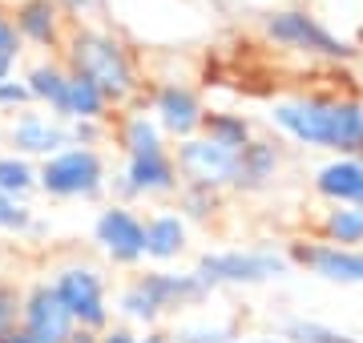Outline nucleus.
<instances>
[{
    "label": "nucleus",
    "instance_id": "nucleus-1",
    "mask_svg": "<svg viewBox=\"0 0 363 343\" xmlns=\"http://www.w3.org/2000/svg\"><path fill=\"white\" fill-rule=\"evenodd\" d=\"M271 121L298 145L363 158V101L355 97H291L274 101Z\"/></svg>",
    "mask_w": 363,
    "mask_h": 343
},
{
    "label": "nucleus",
    "instance_id": "nucleus-2",
    "mask_svg": "<svg viewBox=\"0 0 363 343\" xmlns=\"http://www.w3.org/2000/svg\"><path fill=\"white\" fill-rule=\"evenodd\" d=\"M61 61H65L69 73L93 81L113 109H130L133 101L142 97V69H138V57H133L130 45L117 37V33H109V28L73 25L69 37H65V49H61Z\"/></svg>",
    "mask_w": 363,
    "mask_h": 343
},
{
    "label": "nucleus",
    "instance_id": "nucleus-3",
    "mask_svg": "<svg viewBox=\"0 0 363 343\" xmlns=\"http://www.w3.org/2000/svg\"><path fill=\"white\" fill-rule=\"evenodd\" d=\"M109 186V162L101 150L65 145L61 154L37 162V190L57 202H93Z\"/></svg>",
    "mask_w": 363,
    "mask_h": 343
},
{
    "label": "nucleus",
    "instance_id": "nucleus-4",
    "mask_svg": "<svg viewBox=\"0 0 363 343\" xmlns=\"http://www.w3.org/2000/svg\"><path fill=\"white\" fill-rule=\"evenodd\" d=\"M262 33H267V40L283 45L291 53L323 57V61H351L355 57V45L343 40L339 33H331L307 9H274V13L262 16Z\"/></svg>",
    "mask_w": 363,
    "mask_h": 343
},
{
    "label": "nucleus",
    "instance_id": "nucleus-5",
    "mask_svg": "<svg viewBox=\"0 0 363 343\" xmlns=\"http://www.w3.org/2000/svg\"><path fill=\"white\" fill-rule=\"evenodd\" d=\"M57 299L65 303L73 323L85 331H105L113 323V307H109V283L93 263H65L49 275Z\"/></svg>",
    "mask_w": 363,
    "mask_h": 343
},
{
    "label": "nucleus",
    "instance_id": "nucleus-6",
    "mask_svg": "<svg viewBox=\"0 0 363 343\" xmlns=\"http://www.w3.org/2000/svg\"><path fill=\"white\" fill-rule=\"evenodd\" d=\"M238 154L242 150H230V145L210 142L206 133H194L178 142L174 150V166H178L182 186H202V190H234V178H238Z\"/></svg>",
    "mask_w": 363,
    "mask_h": 343
},
{
    "label": "nucleus",
    "instance_id": "nucleus-7",
    "mask_svg": "<svg viewBox=\"0 0 363 343\" xmlns=\"http://www.w3.org/2000/svg\"><path fill=\"white\" fill-rule=\"evenodd\" d=\"M291 271L283 254L274 251H206L198 259L194 275L214 287H238V283H271Z\"/></svg>",
    "mask_w": 363,
    "mask_h": 343
},
{
    "label": "nucleus",
    "instance_id": "nucleus-8",
    "mask_svg": "<svg viewBox=\"0 0 363 343\" xmlns=\"http://www.w3.org/2000/svg\"><path fill=\"white\" fill-rule=\"evenodd\" d=\"M93 242L113 266H138L145 259V218L125 202H109L93 218Z\"/></svg>",
    "mask_w": 363,
    "mask_h": 343
},
{
    "label": "nucleus",
    "instance_id": "nucleus-9",
    "mask_svg": "<svg viewBox=\"0 0 363 343\" xmlns=\"http://www.w3.org/2000/svg\"><path fill=\"white\" fill-rule=\"evenodd\" d=\"M113 190L121 194L125 206L133 198L178 194L182 178H178V166H174V154L169 150H157V154H142V158H125V166L113 174Z\"/></svg>",
    "mask_w": 363,
    "mask_h": 343
},
{
    "label": "nucleus",
    "instance_id": "nucleus-10",
    "mask_svg": "<svg viewBox=\"0 0 363 343\" xmlns=\"http://www.w3.org/2000/svg\"><path fill=\"white\" fill-rule=\"evenodd\" d=\"M150 118L157 121V130L166 137H194L202 130V118H206V106L198 89H190L186 81H162L154 93H150Z\"/></svg>",
    "mask_w": 363,
    "mask_h": 343
},
{
    "label": "nucleus",
    "instance_id": "nucleus-11",
    "mask_svg": "<svg viewBox=\"0 0 363 343\" xmlns=\"http://www.w3.org/2000/svg\"><path fill=\"white\" fill-rule=\"evenodd\" d=\"M4 142L13 154L28 162H45L52 154H61L69 145V125L61 118H52V113H37V109H21L13 121H9V133H4Z\"/></svg>",
    "mask_w": 363,
    "mask_h": 343
},
{
    "label": "nucleus",
    "instance_id": "nucleus-12",
    "mask_svg": "<svg viewBox=\"0 0 363 343\" xmlns=\"http://www.w3.org/2000/svg\"><path fill=\"white\" fill-rule=\"evenodd\" d=\"M13 28L21 45H33V49H45V53H61L65 49V37H69V16L61 13L57 0H16L13 9Z\"/></svg>",
    "mask_w": 363,
    "mask_h": 343
},
{
    "label": "nucleus",
    "instance_id": "nucleus-13",
    "mask_svg": "<svg viewBox=\"0 0 363 343\" xmlns=\"http://www.w3.org/2000/svg\"><path fill=\"white\" fill-rule=\"evenodd\" d=\"M21 327L28 335H37L40 343H65L77 323L65 311V303L57 299V291H52L49 279H37L25 291V299H21Z\"/></svg>",
    "mask_w": 363,
    "mask_h": 343
},
{
    "label": "nucleus",
    "instance_id": "nucleus-14",
    "mask_svg": "<svg viewBox=\"0 0 363 343\" xmlns=\"http://www.w3.org/2000/svg\"><path fill=\"white\" fill-rule=\"evenodd\" d=\"M138 283L154 299L157 315L178 311V307H190V303H202L210 295V287L194 271H145V275H138Z\"/></svg>",
    "mask_w": 363,
    "mask_h": 343
},
{
    "label": "nucleus",
    "instance_id": "nucleus-15",
    "mask_svg": "<svg viewBox=\"0 0 363 343\" xmlns=\"http://www.w3.org/2000/svg\"><path fill=\"white\" fill-rule=\"evenodd\" d=\"M295 263L315 271L327 283H363V251L347 247H331V242H298Z\"/></svg>",
    "mask_w": 363,
    "mask_h": 343
},
{
    "label": "nucleus",
    "instance_id": "nucleus-16",
    "mask_svg": "<svg viewBox=\"0 0 363 343\" xmlns=\"http://www.w3.org/2000/svg\"><path fill=\"white\" fill-rule=\"evenodd\" d=\"M315 190L331 206H363V158H331L315 170Z\"/></svg>",
    "mask_w": 363,
    "mask_h": 343
},
{
    "label": "nucleus",
    "instance_id": "nucleus-17",
    "mask_svg": "<svg viewBox=\"0 0 363 343\" xmlns=\"http://www.w3.org/2000/svg\"><path fill=\"white\" fill-rule=\"evenodd\" d=\"M52 118H61L65 125H73V121H113V106L105 101V93L93 81L69 73L65 97H61V106H57Z\"/></svg>",
    "mask_w": 363,
    "mask_h": 343
},
{
    "label": "nucleus",
    "instance_id": "nucleus-18",
    "mask_svg": "<svg viewBox=\"0 0 363 343\" xmlns=\"http://www.w3.org/2000/svg\"><path fill=\"white\" fill-rule=\"evenodd\" d=\"M186 238H190V226L178 210H154L145 218V259L174 263L186 251Z\"/></svg>",
    "mask_w": 363,
    "mask_h": 343
},
{
    "label": "nucleus",
    "instance_id": "nucleus-19",
    "mask_svg": "<svg viewBox=\"0 0 363 343\" xmlns=\"http://www.w3.org/2000/svg\"><path fill=\"white\" fill-rule=\"evenodd\" d=\"M117 145L125 158H142V154H157V150H169L166 133L157 130V121L145 113V109L130 106L125 113H117V130H113Z\"/></svg>",
    "mask_w": 363,
    "mask_h": 343
},
{
    "label": "nucleus",
    "instance_id": "nucleus-20",
    "mask_svg": "<svg viewBox=\"0 0 363 343\" xmlns=\"http://www.w3.org/2000/svg\"><path fill=\"white\" fill-rule=\"evenodd\" d=\"M283 166V150L271 137H255L250 145H242L238 154V178H234V190H262V186L274 182V174Z\"/></svg>",
    "mask_w": 363,
    "mask_h": 343
},
{
    "label": "nucleus",
    "instance_id": "nucleus-21",
    "mask_svg": "<svg viewBox=\"0 0 363 343\" xmlns=\"http://www.w3.org/2000/svg\"><path fill=\"white\" fill-rule=\"evenodd\" d=\"M25 89L33 97V106H45V113H57L61 97H65V85H69V69L61 57H40L25 69Z\"/></svg>",
    "mask_w": 363,
    "mask_h": 343
},
{
    "label": "nucleus",
    "instance_id": "nucleus-22",
    "mask_svg": "<svg viewBox=\"0 0 363 343\" xmlns=\"http://www.w3.org/2000/svg\"><path fill=\"white\" fill-rule=\"evenodd\" d=\"M210 142L218 145H230V150H242V145L255 142V125H250V118H242V113H230V109H206V118H202V130Z\"/></svg>",
    "mask_w": 363,
    "mask_h": 343
},
{
    "label": "nucleus",
    "instance_id": "nucleus-23",
    "mask_svg": "<svg viewBox=\"0 0 363 343\" xmlns=\"http://www.w3.org/2000/svg\"><path fill=\"white\" fill-rule=\"evenodd\" d=\"M0 194L13 202H28L37 194V162L21 158L13 150L0 154Z\"/></svg>",
    "mask_w": 363,
    "mask_h": 343
},
{
    "label": "nucleus",
    "instance_id": "nucleus-24",
    "mask_svg": "<svg viewBox=\"0 0 363 343\" xmlns=\"http://www.w3.org/2000/svg\"><path fill=\"white\" fill-rule=\"evenodd\" d=\"M323 238L331 247L355 251L363 242V206H331L323 214Z\"/></svg>",
    "mask_w": 363,
    "mask_h": 343
},
{
    "label": "nucleus",
    "instance_id": "nucleus-25",
    "mask_svg": "<svg viewBox=\"0 0 363 343\" xmlns=\"http://www.w3.org/2000/svg\"><path fill=\"white\" fill-rule=\"evenodd\" d=\"M178 206L182 218H194V223H210L222 210V194L218 190H202V186H182L178 190Z\"/></svg>",
    "mask_w": 363,
    "mask_h": 343
},
{
    "label": "nucleus",
    "instance_id": "nucleus-26",
    "mask_svg": "<svg viewBox=\"0 0 363 343\" xmlns=\"http://www.w3.org/2000/svg\"><path fill=\"white\" fill-rule=\"evenodd\" d=\"M286 339H295V343H359L347 331H335V327H327V323H315V319H291L286 323Z\"/></svg>",
    "mask_w": 363,
    "mask_h": 343
},
{
    "label": "nucleus",
    "instance_id": "nucleus-27",
    "mask_svg": "<svg viewBox=\"0 0 363 343\" xmlns=\"http://www.w3.org/2000/svg\"><path fill=\"white\" fill-rule=\"evenodd\" d=\"M33 226H37V214L28 202H13L0 194V230L4 235H28Z\"/></svg>",
    "mask_w": 363,
    "mask_h": 343
},
{
    "label": "nucleus",
    "instance_id": "nucleus-28",
    "mask_svg": "<svg viewBox=\"0 0 363 343\" xmlns=\"http://www.w3.org/2000/svg\"><path fill=\"white\" fill-rule=\"evenodd\" d=\"M21 299H25V291L16 287L13 279L0 275V335L21 327Z\"/></svg>",
    "mask_w": 363,
    "mask_h": 343
},
{
    "label": "nucleus",
    "instance_id": "nucleus-29",
    "mask_svg": "<svg viewBox=\"0 0 363 343\" xmlns=\"http://www.w3.org/2000/svg\"><path fill=\"white\" fill-rule=\"evenodd\" d=\"M174 343H230L234 331L226 323H190V327H178V335H169Z\"/></svg>",
    "mask_w": 363,
    "mask_h": 343
},
{
    "label": "nucleus",
    "instance_id": "nucleus-30",
    "mask_svg": "<svg viewBox=\"0 0 363 343\" xmlns=\"http://www.w3.org/2000/svg\"><path fill=\"white\" fill-rule=\"evenodd\" d=\"M109 133H113V121H73V125H69V145L97 150Z\"/></svg>",
    "mask_w": 363,
    "mask_h": 343
},
{
    "label": "nucleus",
    "instance_id": "nucleus-31",
    "mask_svg": "<svg viewBox=\"0 0 363 343\" xmlns=\"http://www.w3.org/2000/svg\"><path fill=\"white\" fill-rule=\"evenodd\" d=\"M28 106H33V97H28L25 81H21V77L0 81V109H13V113H21V109H28Z\"/></svg>",
    "mask_w": 363,
    "mask_h": 343
},
{
    "label": "nucleus",
    "instance_id": "nucleus-32",
    "mask_svg": "<svg viewBox=\"0 0 363 343\" xmlns=\"http://www.w3.org/2000/svg\"><path fill=\"white\" fill-rule=\"evenodd\" d=\"M25 53V45H21V37H16L13 28V16H9V9H0V57H21Z\"/></svg>",
    "mask_w": 363,
    "mask_h": 343
},
{
    "label": "nucleus",
    "instance_id": "nucleus-33",
    "mask_svg": "<svg viewBox=\"0 0 363 343\" xmlns=\"http://www.w3.org/2000/svg\"><path fill=\"white\" fill-rule=\"evenodd\" d=\"M97 343H138V335H133L125 323H109V327L97 335Z\"/></svg>",
    "mask_w": 363,
    "mask_h": 343
},
{
    "label": "nucleus",
    "instance_id": "nucleus-34",
    "mask_svg": "<svg viewBox=\"0 0 363 343\" xmlns=\"http://www.w3.org/2000/svg\"><path fill=\"white\" fill-rule=\"evenodd\" d=\"M61 4V13L65 16H81V13H89L93 9V0H57Z\"/></svg>",
    "mask_w": 363,
    "mask_h": 343
},
{
    "label": "nucleus",
    "instance_id": "nucleus-35",
    "mask_svg": "<svg viewBox=\"0 0 363 343\" xmlns=\"http://www.w3.org/2000/svg\"><path fill=\"white\" fill-rule=\"evenodd\" d=\"M0 343H40L37 335H28L25 327H13V331H4V335H0Z\"/></svg>",
    "mask_w": 363,
    "mask_h": 343
},
{
    "label": "nucleus",
    "instance_id": "nucleus-36",
    "mask_svg": "<svg viewBox=\"0 0 363 343\" xmlns=\"http://www.w3.org/2000/svg\"><path fill=\"white\" fill-rule=\"evenodd\" d=\"M97 335H101V331H85V327H73V335H69L65 343H97Z\"/></svg>",
    "mask_w": 363,
    "mask_h": 343
},
{
    "label": "nucleus",
    "instance_id": "nucleus-37",
    "mask_svg": "<svg viewBox=\"0 0 363 343\" xmlns=\"http://www.w3.org/2000/svg\"><path fill=\"white\" fill-rule=\"evenodd\" d=\"M9 77H16V61L13 57H0V81H9Z\"/></svg>",
    "mask_w": 363,
    "mask_h": 343
},
{
    "label": "nucleus",
    "instance_id": "nucleus-38",
    "mask_svg": "<svg viewBox=\"0 0 363 343\" xmlns=\"http://www.w3.org/2000/svg\"><path fill=\"white\" fill-rule=\"evenodd\" d=\"M138 343H169L166 331H145V335H138Z\"/></svg>",
    "mask_w": 363,
    "mask_h": 343
},
{
    "label": "nucleus",
    "instance_id": "nucleus-39",
    "mask_svg": "<svg viewBox=\"0 0 363 343\" xmlns=\"http://www.w3.org/2000/svg\"><path fill=\"white\" fill-rule=\"evenodd\" d=\"M230 343H279V339H230Z\"/></svg>",
    "mask_w": 363,
    "mask_h": 343
},
{
    "label": "nucleus",
    "instance_id": "nucleus-40",
    "mask_svg": "<svg viewBox=\"0 0 363 343\" xmlns=\"http://www.w3.org/2000/svg\"><path fill=\"white\" fill-rule=\"evenodd\" d=\"M169 343H174V339H169Z\"/></svg>",
    "mask_w": 363,
    "mask_h": 343
}]
</instances>
